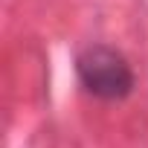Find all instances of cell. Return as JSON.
I'll use <instances>...</instances> for the list:
<instances>
[{
    "mask_svg": "<svg viewBox=\"0 0 148 148\" xmlns=\"http://www.w3.org/2000/svg\"><path fill=\"white\" fill-rule=\"evenodd\" d=\"M76 70H79V82L82 87L96 96V99H105V102H116V99H125L131 90H134V73H131V64L125 61L122 52L110 49V47H87L79 61H76Z\"/></svg>",
    "mask_w": 148,
    "mask_h": 148,
    "instance_id": "6da1fadb",
    "label": "cell"
}]
</instances>
